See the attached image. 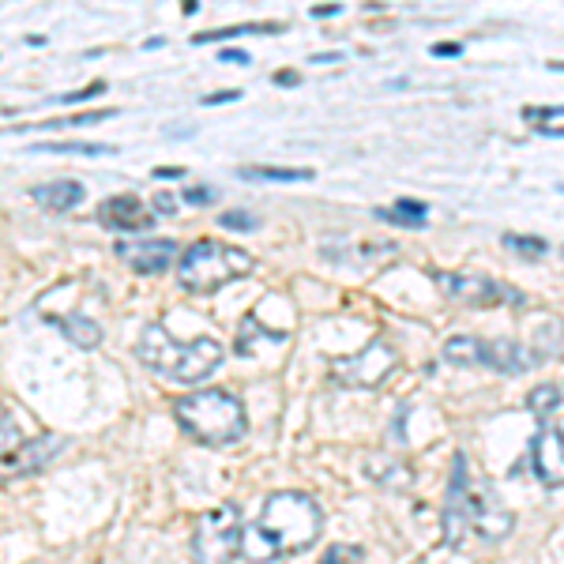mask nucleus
I'll return each instance as SVG.
<instances>
[{
	"label": "nucleus",
	"instance_id": "aec40b11",
	"mask_svg": "<svg viewBox=\"0 0 564 564\" xmlns=\"http://www.w3.org/2000/svg\"><path fill=\"white\" fill-rule=\"evenodd\" d=\"M27 440H23V433H19V425L16 418H12V410L8 407H0V467L12 459V455L23 448Z\"/></svg>",
	"mask_w": 564,
	"mask_h": 564
},
{
	"label": "nucleus",
	"instance_id": "f8f14e48",
	"mask_svg": "<svg viewBox=\"0 0 564 564\" xmlns=\"http://www.w3.org/2000/svg\"><path fill=\"white\" fill-rule=\"evenodd\" d=\"M98 219L106 222L110 230H151L155 226V211L143 204L140 196H132V192H125V196H110L106 204L98 207Z\"/></svg>",
	"mask_w": 564,
	"mask_h": 564
},
{
	"label": "nucleus",
	"instance_id": "39448f33",
	"mask_svg": "<svg viewBox=\"0 0 564 564\" xmlns=\"http://www.w3.org/2000/svg\"><path fill=\"white\" fill-rule=\"evenodd\" d=\"M241 512L234 504L207 508L192 527V561L196 564H234L241 553Z\"/></svg>",
	"mask_w": 564,
	"mask_h": 564
},
{
	"label": "nucleus",
	"instance_id": "4468645a",
	"mask_svg": "<svg viewBox=\"0 0 564 564\" xmlns=\"http://www.w3.org/2000/svg\"><path fill=\"white\" fill-rule=\"evenodd\" d=\"M64 448V440L61 437H53V433H42V437H34V440H27L23 448H19L8 463H4V474H31V470H42V467H49L53 463V455L61 452Z\"/></svg>",
	"mask_w": 564,
	"mask_h": 564
},
{
	"label": "nucleus",
	"instance_id": "b1692460",
	"mask_svg": "<svg viewBox=\"0 0 564 564\" xmlns=\"http://www.w3.org/2000/svg\"><path fill=\"white\" fill-rule=\"evenodd\" d=\"M531 121L542 136H564V106H546V110H531Z\"/></svg>",
	"mask_w": 564,
	"mask_h": 564
},
{
	"label": "nucleus",
	"instance_id": "ddd939ff",
	"mask_svg": "<svg viewBox=\"0 0 564 564\" xmlns=\"http://www.w3.org/2000/svg\"><path fill=\"white\" fill-rule=\"evenodd\" d=\"M538 365V350H527L516 339H486V369L519 376Z\"/></svg>",
	"mask_w": 564,
	"mask_h": 564
},
{
	"label": "nucleus",
	"instance_id": "a211bd4d",
	"mask_svg": "<svg viewBox=\"0 0 564 564\" xmlns=\"http://www.w3.org/2000/svg\"><path fill=\"white\" fill-rule=\"evenodd\" d=\"M425 211H429V207L418 204V200H399L395 207H380V211H376V219L395 222V226H410V230H422Z\"/></svg>",
	"mask_w": 564,
	"mask_h": 564
},
{
	"label": "nucleus",
	"instance_id": "412c9836",
	"mask_svg": "<svg viewBox=\"0 0 564 564\" xmlns=\"http://www.w3.org/2000/svg\"><path fill=\"white\" fill-rule=\"evenodd\" d=\"M534 343H538V354H561V358H564V320H557V316H546V320L538 324Z\"/></svg>",
	"mask_w": 564,
	"mask_h": 564
},
{
	"label": "nucleus",
	"instance_id": "1a4fd4ad",
	"mask_svg": "<svg viewBox=\"0 0 564 564\" xmlns=\"http://www.w3.org/2000/svg\"><path fill=\"white\" fill-rule=\"evenodd\" d=\"M512 527H516V516L504 508L493 486L489 482L474 486V493H470V531L482 534L486 542H501L512 534Z\"/></svg>",
	"mask_w": 564,
	"mask_h": 564
},
{
	"label": "nucleus",
	"instance_id": "9d476101",
	"mask_svg": "<svg viewBox=\"0 0 564 564\" xmlns=\"http://www.w3.org/2000/svg\"><path fill=\"white\" fill-rule=\"evenodd\" d=\"M531 467L542 486L549 489L564 486V433L549 418L538 422V437L531 444Z\"/></svg>",
	"mask_w": 564,
	"mask_h": 564
},
{
	"label": "nucleus",
	"instance_id": "a878e982",
	"mask_svg": "<svg viewBox=\"0 0 564 564\" xmlns=\"http://www.w3.org/2000/svg\"><path fill=\"white\" fill-rule=\"evenodd\" d=\"M117 110H91V113H79V117H68V121H42V125L31 128H79V125H98V121H110Z\"/></svg>",
	"mask_w": 564,
	"mask_h": 564
},
{
	"label": "nucleus",
	"instance_id": "6ab92c4d",
	"mask_svg": "<svg viewBox=\"0 0 564 564\" xmlns=\"http://www.w3.org/2000/svg\"><path fill=\"white\" fill-rule=\"evenodd\" d=\"M245 181H313V170L298 166H237Z\"/></svg>",
	"mask_w": 564,
	"mask_h": 564
},
{
	"label": "nucleus",
	"instance_id": "f3484780",
	"mask_svg": "<svg viewBox=\"0 0 564 564\" xmlns=\"http://www.w3.org/2000/svg\"><path fill=\"white\" fill-rule=\"evenodd\" d=\"M57 324H61V331H64V335H68V339H72L76 346H87V350H91V346L102 343V328H98V324H94V320H91L87 313L57 316Z\"/></svg>",
	"mask_w": 564,
	"mask_h": 564
},
{
	"label": "nucleus",
	"instance_id": "4be33fe9",
	"mask_svg": "<svg viewBox=\"0 0 564 564\" xmlns=\"http://www.w3.org/2000/svg\"><path fill=\"white\" fill-rule=\"evenodd\" d=\"M34 151H42V155H113L110 143H76V140H57V143H38Z\"/></svg>",
	"mask_w": 564,
	"mask_h": 564
},
{
	"label": "nucleus",
	"instance_id": "423d86ee",
	"mask_svg": "<svg viewBox=\"0 0 564 564\" xmlns=\"http://www.w3.org/2000/svg\"><path fill=\"white\" fill-rule=\"evenodd\" d=\"M395 365H399V350L384 335H373L365 350L331 361V376L346 388H376L395 373Z\"/></svg>",
	"mask_w": 564,
	"mask_h": 564
},
{
	"label": "nucleus",
	"instance_id": "393cba45",
	"mask_svg": "<svg viewBox=\"0 0 564 564\" xmlns=\"http://www.w3.org/2000/svg\"><path fill=\"white\" fill-rule=\"evenodd\" d=\"M504 245L508 249L523 252V256H546V237H527V234H504Z\"/></svg>",
	"mask_w": 564,
	"mask_h": 564
},
{
	"label": "nucleus",
	"instance_id": "20e7f679",
	"mask_svg": "<svg viewBox=\"0 0 564 564\" xmlns=\"http://www.w3.org/2000/svg\"><path fill=\"white\" fill-rule=\"evenodd\" d=\"M252 267H256V260H252L245 249L222 245V241H196V245H188V252L181 256L177 279H181V286L192 290V294H211V290H219L226 282L252 275Z\"/></svg>",
	"mask_w": 564,
	"mask_h": 564
},
{
	"label": "nucleus",
	"instance_id": "bb28decb",
	"mask_svg": "<svg viewBox=\"0 0 564 564\" xmlns=\"http://www.w3.org/2000/svg\"><path fill=\"white\" fill-rule=\"evenodd\" d=\"M219 226H226V230H256L260 219L249 215V211H226V215H219Z\"/></svg>",
	"mask_w": 564,
	"mask_h": 564
},
{
	"label": "nucleus",
	"instance_id": "f03ea898",
	"mask_svg": "<svg viewBox=\"0 0 564 564\" xmlns=\"http://www.w3.org/2000/svg\"><path fill=\"white\" fill-rule=\"evenodd\" d=\"M136 358L170 384H200L219 369L226 350L211 335H200L192 343H177L162 324H147L140 343H136Z\"/></svg>",
	"mask_w": 564,
	"mask_h": 564
},
{
	"label": "nucleus",
	"instance_id": "f704fd0d",
	"mask_svg": "<svg viewBox=\"0 0 564 564\" xmlns=\"http://www.w3.org/2000/svg\"><path fill=\"white\" fill-rule=\"evenodd\" d=\"M155 177H185V170L181 166H158Z\"/></svg>",
	"mask_w": 564,
	"mask_h": 564
},
{
	"label": "nucleus",
	"instance_id": "473e14b6",
	"mask_svg": "<svg viewBox=\"0 0 564 564\" xmlns=\"http://www.w3.org/2000/svg\"><path fill=\"white\" fill-rule=\"evenodd\" d=\"M433 53H437V57H455V53H459V46H455V42H437V46H433Z\"/></svg>",
	"mask_w": 564,
	"mask_h": 564
},
{
	"label": "nucleus",
	"instance_id": "0eeeda50",
	"mask_svg": "<svg viewBox=\"0 0 564 564\" xmlns=\"http://www.w3.org/2000/svg\"><path fill=\"white\" fill-rule=\"evenodd\" d=\"M440 290L448 294L459 305H470V309H493L501 301H523L519 290L504 286V282L489 279V275H478V271H452V275H437Z\"/></svg>",
	"mask_w": 564,
	"mask_h": 564
},
{
	"label": "nucleus",
	"instance_id": "7c9ffc66",
	"mask_svg": "<svg viewBox=\"0 0 564 564\" xmlns=\"http://www.w3.org/2000/svg\"><path fill=\"white\" fill-rule=\"evenodd\" d=\"M241 98V91H219V94H207L204 106H219V102H237Z\"/></svg>",
	"mask_w": 564,
	"mask_h": 564
},
{
	"label": "nucleus",
	"instance_id": "5701e85b",
	"mask_svg": "<svg viewBox=\"0 0 564 564\" xmlns=\"http://www.w3.org/2000/svg\"><path fill=\"white\" fill-rule=\"evenodd\" d=\"M527 407H531L534 414H538V422H542V418H549L553 410L561 407V388H557V384H542V388H534L531 399H527Z\"/></svg>",
	"mask_w": 564,
	"mask_h": 564
},
{
	"label": "nucleus",
	"instance_id": "c756f323",
	"mask_svg": "<svg viewBox=\"0 0 564 564\" xmlns=\"http://www.w3.org/2000/svg\"><path fill=\"white\" fill-rule=\"evenodd\" d=\"M102 87H106V83H91V87H83V91H76V94H61V102H87V98H94Z\"/></svg>",
	"mask_w": 564,
	"mask_h": 564
},
{
	"label": "nucleus",
	"instance_id": "dca6fc26",
	"mask_svg": "<svg viewBox=\"0 0 564 564\" xmlns=\"http://www.w3.org/2000/svg\"><path fill=\"white\" fill-rule=\"evenodd\" d=\"M444 361H452L459 369H482L486 365V339L478 335H455L444 343Z\"/></svg>",
	"mask_w": 564,
	"mask_h": 564
},
{
	"label": "nucleus",
	"instance_id": "2eb2a0df",
	"mask_svg": "<svg viewBox=\"0 0 564 564\" xmlns=\"http://www.w3.org/2000/svg\"><path fill=\"white\" fill-rule=\"evenodd\" d=\"M34 204L46 207V211H53V215H64V211H72V207L83 204V185L79 181H53V185H38L31 192Z\"/></svg>",
	"mask_w": 564,
	"mask_h": 564
},
{
	"label": "nucleus",
	"instance_id": "72a5a7b5",
	"mask_svg": "<svg viewBox=\"0 0 564 564\" xmlns=\"http://www.w3.org/2000/svg\"><path fill=\"white\" fill-rule=\"evenodd\" d=\"M222 61H234V64H249V53H241V49H226V53H222Z\"/></svg>",
	"mask_w": 564,
	"mask_h": 564
},
{
	"label": "nucleus",
	"instance_id": "2f4dec72",
	"mask_svg": "<svg viewBox=\"0 0 564 564\" xmlns=\"http://www.w3.org/2000/svg\"><path fill=\"white\" fill-rule=\"evenodd\" d=\"M173 207H177V200H173V196H166V192H162V196H155V204H151V211H162V215H170Z\"/></svg>",
	"mask_w": 564,
	"mask_h": 564
},
{
	"label": "nucleus",
	"instance_id": "9b49d317",
	"mask_svg": "<svg viewBox=\"0 0 564 564\" xmlns=\"http://www.w3.org/2000/svg\"><path fill=\"white\" fill-rule=\"evenodd\" d=\"M117 260L128 264L136 275H162L177 260V241L170 237H147V241H121Z\"/></svg>",
	"mask_w": 564,
	"mask_h": 564
},
{
	"label": "nucleus",
	"instance_id": "6e6552de",
	"mask_svg": "<svg viewBox=\"0 0 564 564\" xmlns=\"http://www.w3.org/2000/svg\"><path fill=\"white\" fill-rule=\"evenodd\" d=\"M470 489H474V482L467 474V455H455L448 504H444V542L448 546H459L470 534Z\"/></svg>",
	"mask_w": 564,
	"mask_h": 564
},
{
	"label": "nucleus",
	"instance_id": "c85d7f7f",
	"mask_svg": "<svg viewBox=\"0 0 564 564\" xmlns=\"http://www.w3.org/2000/svg\"><path fill=\"white\" fill-rule=\"evenodd\" d=\"M215 196H219L215 188H185V196H181V200H185V204H211Z\"/></svg>",
	"mask_w": 564,
	"mask_h": 564
},
{
	"label": "nucleus",
	"instance_id": "cd10ccee",
	"mask_svg": "<svg viewBox=\"0 0 564 564\" xmlns=\"http://www.w3.org/2000/svg\"><path fill=\"white\" fill-rule=\"evenodd\" d=\"M361 561V549L358 546H331L320 564H358Z\"/></svg>",
	"mask_w": 564,
	"mask_h": 564
},
{
	"label": "nucleus",
	"instance_id": "7ed1b4c3",
	"mask_svg": "<svg viewBox=\"0 0 564 564\" xmlns=\"http://www.w3.org/2000/svg\"><path fill=\"white\" fill-rule=\"evenodd\" d=\"M177 425L192 440H200L207 448H226L249 433V414L241 407V399L222 388H204V392L181 395L173 403Z\"/></svg>",
	"mask_w": 564,
	"mask_h": 564
},
{
	"label": "nucleus",
	"instance_id": "f257e3e1",
	"mask_svg": "<svg viewBox=\"0 0 564 564\" xmlns=\"http://www.w3.org/2000/svg\"><path fill=\"white\" fill-rule=\"evenodd\" d=\"M324 531V512L309 493L279 489L264 501V512L241 531V557L252 564L282 561L309 549Z\"/></svg>",
	"mask_w": 564,
	"mask_h": 564
}]
</instances>
